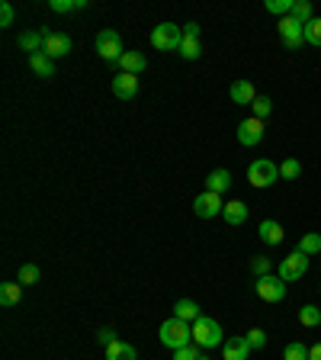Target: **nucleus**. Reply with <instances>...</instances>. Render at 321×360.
Listing matches in <instances>:
<instances>
[{"label":"nucleus","instance_id":"nucleus-8","mask_svg":"<svg viewBox=\"0 0 321 360\" xmlns=\"http://www.w3.org/2000/svg\"><path fill=\"white\" fill-rule=\"evenodd\" d=\"M222 209H225V199L219 196V193L203 190L193 199V213H196L199 219H215V215H222Z\"/></svg>","mask_w":321,"mask_h":360},{"label":"nucleus","instance_id":"nucleus-33","mask_svg":"<svg viewBox=\"0 0 321 360\" xmlns=\"http://www.w3.org/2000/svg\"><path fill=\"white\" fill-rule=\"evenodd\" d=\"M245 341H247V347H251V351H260V347H267V331H264V328H251L245 335Z\"/></svg>","mask_w":321,"mask_h":360},{"label":"nucleus","instance_id":"nucleus-39","mask_svg":"<svg viewBox=\"0 0 321 360\" xmlns=\"http://www.w3.org/2000/svg\"><path fill=\"white\" fill-rule=\"evenodd\" d=\"M97 341H100V345H107V347H109L113 341H119V338H116V331H113V328H100V331H97Z\"/></svg>","mask_w":321,"mask_h":360},{"label":"nucleus","instance_id":"nucleus-32","mask_svg":"<svg viewBox=\"0 0 321 360\" xmlns=\"http://www.w3.org/2000/svg\"><path fill=\"white\" fill-rule=\"evenodd\" d=\"M264 7H267V13H273V16H280V20H283V16L292 13V0H267Z\"/></svg>","mask_w":321,"mask_h":360},{"label":"nucleus","instance_id":"nucleus-17","mask_svg":"<svg viewBox=\"0 0 321 360\" xmlns=\"http://www.w3.org/2000/svg\"><path fill=\"white\" fill-rule=\"evenodd\" d=\"M20 48H23V52H29V55L42 52V48H46V32H42V29L20 32Z\"/></svg>","mask_w":321,"mask_h":360},{"label":"nucleus","instance_id":"nucleus-38","mask_svg":"<svg viewBox=\"0 0 321 360\" xmlns=\"http://www.w3.org/2000/svg\"><path fill=\"white\" fill-rule=\"evenodd\" d=\"M13 20H16L13 4H10V0H4V4H0V26L7 29V26H13Z\"/></svg>","mask_w":321,"mask_h":360},{"label":"nucleus","instance_id":"nucleus-4","mask_svg":"<svg viewBox=\"0 0 321 360\" xmlns=\"http://www.w3.org/2000/svg\"><path fill=\"white\" fill-rule=\"evenodd\" d=\"M247 180H251V187H257V190L273 187L276 180H280V168H276V161H270V158H257V161L247 164Z\"/></svg>","mask_w":321,"mask_h":360},{"label":"nucleus","instance_id":"nucleus-20","mask_svg":"<svg viewBox=\"0 0 321 360\" xmlns=\"http://www.w3.org/2000/svg\"><path fill=\"white\" fill-rule=\"evenodd\" d=\"M222 215H225V222L228 225H241L247 219V203H241V199H228L225 209H222Z\"/></svg>","mask_w":321,"mask_h":360},{"label":"nucleus","instance_id":"nucleus-23","mask_svg":"<svg viewBox=\"0 0 321 360\" xmlns=\"http://www.w3.org/2000/svg\"><path fill=\"white\" fill-rule=\"evenodd\" d=\"M107 360H138V351L132 345H125V341H113L107 347Z\"/></svg>","mask_w":321,"mask_h":360},{"label":"nucleus","instance_id":"nucleus-37","mask_svg":"<svg viewBox=\"0 0 321 360\" xmlns=\"http://www.w3.org/2000/svg\"><path fill=\"white\" fill-rule=\"evenodd\" d=\"M20 284H23V286L39 284V267H36V264H23V267H20Z\"/></svg>","mask_w":321,"mask_h":360},{"label":"nucleus","instance_id":"nucleus-15","mask_svg":"<svg viewBox=\"0 0 321 360\" xmlns=\"http://www.w3.org/2000/svg\"><path fill=\"white\" fill-rule=\"evenodd\" d=\"M222 354H225V360H247V357H251V347H247L245 335H241V338H225Z\"/></svg>","mask_w":321,"mask_h":360},{"label":"nucleus","instance_id":"nucleus-29","mask_svg":"<svg viewBox=\"0 0 321 360\" xmlns=\"http://www.w3.org/2000/svg\"><path fill=\"white\" fill-rule=\"evenodd\" d=\"M180 55H184L186 62H196L199 55H203V42H199V39H184V46H180Z\"/></svg>","mask_w":321,"mask_h":360},{"label":"nucleus","instance_id":"nucleus-3","mask_svg":"<svg viewBox=\"0 0 321 360\" xmlns=\"http://www.w3.org/2000/svg\"><path fill=\"white\" fill-rule=\"evenodd\" d=\"M151 46L158 52H180V46H184V26L158 23L151 29Z\"/></svg>","mask_w":321,"mask_h":360},{"label":"nucleus","instance_id":"nucleus-35","mask_svg":"<svg viewBox=\"0 0 321 360\" xmlns=\"http://www.w3.org/2000/svg\"><path fill=\"white\" fill-rule=\"evenodd\" d=\"M306 42H308V46H315V48H321V20H318V16H315L312 23L306 26Z\"/></svg>","mask_w":321,"mask_h":360},{"label":"nucleus","instance_id":"nucleus-21","mask_svg":"<svg viewBox=\"0 0 321 360\" xmlns=\"http://www.w3.org/2000/svg\"><path fill=\"white\" fill-rule=\"evenodd\" d=\"M29 68H32V74H39V77H55V62L46 52L29 55Z\"/></svg>","mask_w":321,"mask_h":360},{"label":"nucleus","instance_id":"nucleus-1","mask_svg":"<svg viewBox=\"0 0 321 360\" xmlns=\"http://www.w3.org/2000/svg\"><path fill=\"white\" fill-rule=\"evenodd\" d=\"M158 338H160V345H164V347L180 351V347L193 345V325L184 322V319H177V315H170L168 322H160Z\"/></svg>","mask_w":321,"mask_h":360},{"label":"nucleus","instance_id":"nucleus-12","mask_svg":"<svg viewBox=\"0 0 321 360\" xmlns=\"http://www.w3.org/2000/svg\"><path fill=\"white\" fill-rule=\"evenodd\" d=\"M228 93H231V103H238V107H251L254 100L260 97V93H257V87H254L251 81H235Z\"/></svg>","mask_w":321,"mask_h":360},{"label":"nucleus","instance_id":"nucleus-10","mask_svg":"<svg viewBox=\"0 0 321 360\" xmlns=\"http://www.w3.org/2000/svg\"><path fill=\"white\" fill-rule=\"evenodd\" d=\"M238 142L245 148H254V145H260L264 142V119H245V123L238 126Z\"/></svg>","mask_w":321,"mask_h":360},{"label":"nucleus","instance_id":"nucleus-36","mask_svg":"<svg viewBox=\"0 0 321 360\" xmlns=\"http://www.w3.org/2000/svg\"><path fill=\"white\" fill-rule=\"evenodd\" d=\"M270 270H273V261H270V258H264V254H257V258L251 261V274L254 276H267Z\"/></svg>","mask_w":321,"mask_h":360},{"label":"nucleus","instance_id":"nucleus-14","mask_svg":"<svg viewBox=\"0 0 321 360\" xmlns=\"http://www.w3.org/2000/svg\"><path fill=\"white\" fill-rule=\"evenodd\" d=\"M113 93L119 100H132L138 93V77L135 74H123V71H119V74L113 77Z\"/></svg>","mask_w":321,"mask_h":360},{"label":"nucleus","instance_id":"nucleus-11","mask_svg":"<svg viewBox=\"0 0 321 360\" xmlns=\"http://www.w3.org/2000/svg\"><path fill=\"white\" fill-rule=\"evenodd\" d=\"M42 52L48 55V58H64V55H71V36H64V32H52V36L46 39V48Z\"/></svg>","mask_w":321,"mask_h":360},{"label":"nucleus","instance_id":"nucleus-13","mask_svg":"<svg viewBox=\"0 0 321 360\" xmlns=\"http://www.w3.org/2000/svg\"><path fill=\"white\" fill-rule=\"evenodd\" d=\"M116 68L123 71V74H142V71L148 68V58L142 52H123V58H119V62H116Z\"/></svg>","mask_w":321,"mask_h":360},{"label":"nucleus","instance_id":"nucleus-2","mask_svg":"<svg viewBox=\"0 0 321 360\" xmlns=\"http://www.w3.org/2000/svg\"><path fill=\"white\" fill-rule=\"evenodd\" d=\"M193 345L203 347V351H212V347H222V325L209 319V315H199L193 322Z\"/></svg>","mask_w":321,"mask_h":360},{"label":"nucleus","instance_id":"nucleus-18","mask_svg":"<svg viewBox=\"0 0 321 360\" xmlns=\"http://www.w3.org/2000/svg\"><path fill=\"white\" fill-rule=\"evenodd\" d=\"M20 302H23V284L20 280L0 284V306H20Z\"/></svg>","mask_w":321,"mask_h":360},{"label":"nucleus","instance_id":"nucleus-30","mask_svg":"<svg viewBox=\"0 0 321 360\" xmlns=\"http://www.w3.org/2000/svg\"><path fill=\"white\" fill-rule=\"evenodd\" d=\"M283 360H308V347L302 341H289L283 351Z\"/></svg>","mask_w":321,"mask_h":360},{"label":"nucleus","instance_id":"nucleus-28","mask_svg":"<svg viewBox=\"0 0 321 360\" xmlns=\"http://www.w3.org/2000/svg\"><path fill=\"white\" fill-rule=\"evenodd\" d=\"M270 113H273V100L260 93V97L251 103V116H254V119H267Z\"/></svg>","mask_w":321,"mask_h":360},{"label":"nucleus","instance_id":"nucleus-19","mask_svg":"<svg viewBox=\"0 0 321 360\" xmlns=\"http://www.w3.org/2000/svg\"><path fill=\"white\" fill-rule=\"evenodd\" d=\"M228 187H231V171H225V168L212 171V174L206 177V190H209V193H219V196H222Z\"/></svg>","mask_w":321,"mask_h":360},{"label":"nucleus","instance_id":"nucleus-22","mask_svg":"<svg viewBox=\"0 0 321 360\" xmlns=\"http://www.w3.org/2000/svg\"><path fill=\"white\" fill-rule=\"evenodd\" d=\"M174 315H177V319H184V322H190V325H193L203 312H199V306L193 302V299H177V302H174Z\"/></svg>","mask_w":321,"mask_h":360},{"label":"nucleus","instance_id":"nucleus-25","mask_svg":"<svg viewBox=\"0 0 321 360\" xmlns=\"http://www.w3.org/2000/svg\"><path fill=\"white\" fill-rule=\"evenodd\" d=\"M299 322H302V328H318V325H321V309L312 306V302H308V306H302V309H299Z\"/></svg>","mask_w":321,"mask_h":360},{"label":"nucleus","instance_id":"nucleus-7","mask_svg":"<svg viewBox=\"0 0 321 360\" xmlns=\"http://www.w3.org/2000/svg\"><path fill=\"white\" fill-rule=\"evenodd\" d=\"M254 290H257V296L264 299V302H283V299H286V284H283V280H280L276 274L257 276Z\"/></svg>","mask_w":321,"mask_h":360},{"label":"nucleus","instance_id":"nucleus-40","mask_svg":"<svg viewBox=\"0 0 321 360\" xmlns=\"http://www.w3.org/2000/svg\"><path fill=\"white\" fill-rule=\"evenodd\" d=\"M184 39H199V23H184Z\"/></svg>","mask_w":321,"mask_h":360},{"label":"nucleus","instance_id":"nucleus-26","mask_svg":"<svg viewBox=\"0 0 321 360\" xmlns=\"http://www.w3.org/2000/svg\"><path fill=\"white\" fill-rule=\"evenodd\" d=\"M299 251L308 254V258H312V254H321V235L318 232H308V235L299 238Z\"/></svg>","mask_w":321,"mask_h":360},{"label":"nucleus","instance_id":"nucleus-5","mask_svg":"<svg viewBox=\"0 0 321 360\" xmlns=\"http://www.w3.org/2000/svg\"><path fill=\"white\" fill-rule=\"evenodd\" d=\"M308 270V254H302L296 248L292 254H286L283 261H280V267H276V276L283 280V284H292V280H302Z\"/></svg>","mask_w":321,"mask_h":360},{"label":"nucleus","instance_id":"nucleus-9","mask_svg":"<svg viewBox=\"0 0 321 360\" xmlns=\"http://www.w3.org/2000/svg\"><path fill=\"white\" fill-rule=\"evenodd\" d=\"M276 32H280L286 48H302V42H306V26L296 23L292 16H283V20L276 23Z\"/></svg>","mask_w":321,"mask_h":360},{"label":"nucleus","instance_id":"nucleus-24","mask_svg":"<svg viewBox=\"0 0 321 360\" xmlns=\"http://www.w3.org/2000/svg\"><path fill=\"white\" fill-rule=\"evenodd\" d=\"M292 20H296V23H302V26H308L315 20V10H312V4H308V0H292Z\"/></svg>","mask_w":321,"mask_h":360},{"label":"nucleus","instance_id":"nucleus-41","mask_svg":"<svg viewBox=\"0 0 321 360\" xmlns=\"http://www.w3.org/2000/svg\"><path fill=\"white\" fill-rule=\"evenodd\" d=\"M308 360H321V341H318V345L308 347Z\"/></svg>","mask_w":321,"mask_h":360},{"label":"nucleus","instance_id":"nucleus-42","mask_svg":"<svg viewBox=\"0 0 321 360\" xmlns=\"http://www.w3.org/2000/svg\"><path fill=\"white\" fill-rule=\"evenodd\" d=\"M318 290H321V286H318Z\"/></svg>","mask_w":321,"mask_h":360},{"label":"nucleus","instance_id":"nucleus-34","mask_svg":"<svg viewBox=\"0 0 321 360\" xmlns=\"http://www.w3.org/2000/svg\"><path fill=\"white\" fill-rule=\"evenodd\" d=\"M174 360H209V357L203 354V347L186 345V347H180V351H174Z\"/></svg>","mask_w":321,"mask_h":360},{"label":"nucleus","instance_id":"nucleus-31","mask_svg":"<svg viewBox=\"0 0 321 360\" xmlns=\"http://www.w3.org/2000/svg\"><path fill=\"white\" fill-rule=\"evenodd\" d=\"M299 174H302V164H299L296 158H286V161L280 164V180H296Z\"/></svg>","mask_w":321,"mask_h":360},{"label":"nucleus","instance_id":"nucleus-27","mask_svg":"<svg viewBox=\"0 0 321 360\" xmlns=\"http://www.w3.org/2000/svg\"><path fill=\"white\" fill-rule=\"evenodd\" d=\"M87 0H48V10L55 13H74V10H84Z\"/></svg>","mask_w":321,"mask_h":360},{"label":"nucleus","instance_id":"nucleus-6","mask_svg":"<svg viewBox=\"0 0 321 360\" xmlns=\"http://www.w3.org/2000/svg\"><path fill=\"white\" fill-rule=\"evenodd\" d=\"M97 55L103 58V62L116 65L119 58H123V36L116 29H100L97 32Z\"/></svg>","mask_w":321,"mask_h":360},{"label":"nucleus","instance_id":"nucleus-16","mask_svg":"<svg viewBox=\"0 0 321 360\" xmlns=\"http://www.w3.org/2000/svg\"><path fill=\"white\" fill-rule=\"evenodd\" d=\"M257 235H260V241H264V245H280V241L286 238V232H283V225H280V222L264 219V222H260V229H257Z\"/></svg>","mask_w":321,"mask_h":360}]
</instances>
